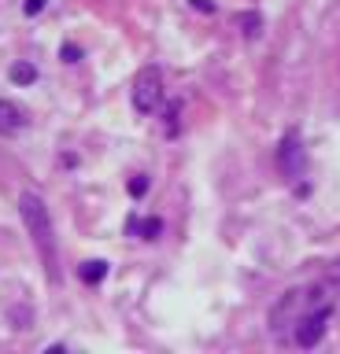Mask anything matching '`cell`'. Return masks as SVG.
<instances>
[{"label": "cell", "mask_w": 340, "mask_h": 354, "mask_svg": "<svg viewBox=\"0 0 340 354\" xmlns=\"http://www.w3.org/2000/svg\"><path fill=\"white\" fill-rule=\"evenodd\" d=\"M126 232H129V236H141V240H156L163 232V221L159 218H129Z\"/></svg>", "instance_id": "cell-6"}, {"label": "cell", "mask_w": 340, "mask_h": 354, "mask_svg": "<svg viewBox=\"0 0 340 354\" xmlns=\"http://www.w3.org/2000/svg\"><path fill=\"white\" fill-rule=\"evenodd\" d=\"M78 273H82V281H85V284H100L104 277H107V262H104V259H89Z\"/></svg>", "instance_id": "cell-7"}, {"label": "cell", "mask_w": 340, "mask_h": 354, "mask_svg": "<svg viewBox=\"0 0 340 354\" xmlns=\"http://www.w3.org/2000/svg\"><path fill=\"white\" fill-rule=\"evenodd\" d=\"M60 55H63V63H78V59H82V52L74 48V44H63V48H60Z\"/></svg>", "instance_id": "cell-11"}, {"label": "cell", "mask_w": 340, "mask_h": 354, "mask_svg": "<svg viewBox=\"0 0 340 354\" xmlns=\"http://www.w3.org/2000/svg\"><path fill=\"white\" fill-rule=\"evenodd\" d=\"M163 96H167V85H163V71L159 66H145V71H137L134 77V107L141 111V115H152Z\"/></svg>", "instance_id": "cell-2"}, {"label": "cell", "mask_w": 340, "mask_h": 354, "mask_svg": "<svg viewBox=\"0 0 340 354\" xmlns=\"http://www.w3.org/2000/svg\"><path fill=\"white\" fill-rule=\"evenodd\" d=\"M193 8H200V11H215L211 0H193Z\"/></svg>", "instance_id": "cell-13"}, {"label": "cell", "mask_w": 340, "mask_h": 354, "mask_svg": "<svg viewBox=\"0 0 340 354\" xmlns=\"http://www.w3.org/2000/svg\"><path fill=\"white\" fill-rule=\"evenodd\" d=\"M278 170L289 177V181L303 177V170H307V151H303V140L296 129H289L278 144Z\"/></svg>", "instance_id": "cell-4"}, {"label": "cell", "mask_w": 340, "mask_h": 354, "mask_svg": "<svg viewBox=\"0 0 340 354\" xmlns=\"http://www.w3.org/2000/svg\"><path fill=\"white\" fill-rule=\"evenodd\" d=\"M126 192H129V196H134V199H141V196H145V192H148V177H145V174H137V177H134V181H129V185H126Z\"/></svg>", "instance_id": "cell-10"}, {"label": "cell", "mask_w": 340, "mask_h": 354, "mask_svg": "<svg viewBox=\"0 0 340 354\" xmlns=\"http://www.w3.org/2000/svg\"><path fill=\"white\" fill-rule=\"evenodd\" d=\"M8 74H12V82H15V85H34V82H37V71H34L30 63H15Z\"/></svg>", "instance_id": "cell-9"}, {"label": "cell", "mask_w": 340, "mask_h": 354, "mask_svg": "<svg viewBox=\"0 0 340 354\" xmlns=\"http://www.w3.org/2000/svg\"><path fill=\"white\" fill-rule=\"evenodd\" d=\"M237 26L251 41V37H259V30H262V15H259V11H244V15H237Z\"/></svg>", "instance_id": "cell-8"}, {"label": "cell", "mask_w": 340, "mask_h": 354, "mask_svg": "<svg viewBox=\"0 0 340 354\" xmlns=\"http://www.w3.org/2000/svg\"><path fill=\"white\" fill-rule=\"evenodd\" d=\"M23 8H26V15H37V11H41V8H45V0H26V4H23Z\"/></svg>", "instance_id": "cell-12"}, {"label": "cell", "mask_w": 340, "mask_h": 354, "mask_svg": "<svg viewBox=\"0 0 340 354\" xmlns=\"http://www.w3.org/2000/svg\"><path fill=\"white\" fill-rule=\"evenodd\" d=\"M26 129V111L12 104V100H0V133L4 137H15V133Z\"/></svg>", "instance_id": "cell-5"}, {"label": "cell", "mask_w": 340, "mask_h": 354, "mask_svg": "<svg viewBox=\"0 0 340 354\" xmlns=\"http://www.w3.org/2000/svg\"><path fill=\"white\" fill-rule=\"evenodd\" d=\"M19 218L34 240V248L45 262V273L52 281H60V251H56V232H52V218H48V207L37 192H23L19 196Z\"/></svg>", "instance_id": "cell-1"}, {"label": "cell", "mask_w": 340, "mask_h": 354, "mask_svg": "<svg viewBox=\"0 0 340 354\" xmlns=\"http://www.w3.org/2000/svg\"><path fill=\"white\" fill-rule=\"evenodd\" d=\"M329 317H333V306L322 303V306H314V310H307V314L292 325V339L300 343V347H318L325 336V328H329Z\"/></svg>", "instance_id": "cell-3"}]
</instances>
